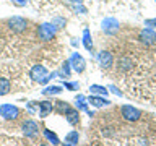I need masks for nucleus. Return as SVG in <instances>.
<instances>
[{
  "instance_id": "nucleus-8",
  "label": "nucleus",
  "mask_w": 156,
  "mask_h": 146,
  "mask_svg": "<svg viewBox=\"0 0 156 146\" xmlns=\"http://www.w3.org/2000/svg\"><path fill=\"white\" fill-rule=\"evenodd\" d=\"M98 62H99L101 68H104V70H109V68L114 65V57H112L111 52L101 50L99 54H98Z\"/></svg>"
},
{
  "instance_id": "nucleus-21",
  "label": "nucleus",
  "mask_w": 156,
  "mask_h": 146,
  "mask_svg": "<svg viewBox=\"0 0 156 146\" xmlns=\"http://www.w3.org/2000/svg\"><path fill=\"white\" fill-rule=\"evenodd\" d=\"M63 86H65L68 91H78V89H80L78 81H65V85H63Z\"/></svg>"
},
{
  "instance_id": "nucleus-12",
  "label": "nucleus",
  "mask_w": 156,
  "mask_h": 146,
  "mask_svg": "<svg viewBox=\"0 0 156 146\" xmlns=\"http://www.w3.org/2000/svg\"><path fill=\"white\" fill-rule=\"evenodd\" d=\"M65 120H67L72 127L78 125V123H80V110L75 109V107H72V109L65 114Z\"/></svg>"
},
{
  "instance_id": "nucleus-1",
  "label": "nucleus",
  "mask_w": 156,
  "mask_h": 146,
  "mask_svg": "<svg viewBox=\"0 0 156 146\" xmlns=\"http://www.w3.org/2000/svg\"><path fill=\"white\" fill-rule=\"evenodd\" d=\"M57 76V71L54 73H49L47 68L44 65H33L31 70H29V78H31L33 81L39 83V85H46V83L51 81V78Z\"/></svg>"
},
{
  "instance_id": "nucleus-27",
  "label": "nucleus",
  "mask_w": 156,
  "mask_h": 146,
  "mask_svg": "<svg viewBox=\"0 0 156 146\" xmlns=\"http://www.w3.org/2000/svg\"><path fill=\"white\" fill-rule=\"evenodd\" d=\"M41 146H51V144H47V143H44V144H41Z\"/></svg>"
},
{
  "instance_id": "nucleus-20",
  "label": "nucleus",
  "mask_w": 156,
  "mask_h": 146,
  "mask_svg": "<svg viewBox=\"0 0 156 146\" xmlns=\"http://www.w3.org/2000/svg\"><path fill=\"white\" fill-rule=\"evenodd\" d=\"M90 104H93L94 107H102V106H107V104H111V102H109V101H106V99H102V97L91 96V97H90Z\"/></svg>"
},
{
  "instance_id": "nucleus-5",
  "label": "nucleus",
  "mask_w": 156,
  "mask_h": 146,
  "mask_svg": "<svg viewBox=\"0 0 156 146\" xmlns=\"http://www.w3.org/2000/svg\"><path fill=\"white\" fill-rule=\"evenodd\" d=\"M120 117H122L125 122H132V123H133V122H138V120H140L141 112L136 109V107H133V106L125 104V106L120 107Z\"/></svg>"
},
{
  "instance_id": "nucleus-2",
  "label": "nucleus",
  "mask_w": 156,
  "mask_h": 146,
  "mask_svg": "<svg viewBox=\"0 0 156 146\" xmlns=\"http://www.w3.org/2000/svg\"><path fill=\"white\" fill-rule=\"evenodd\" d=\"M21 131L29 140H37L39 138V125H37V122H34L31 119L24 120L21 123Z\"/></svg>"
},
{
  "instance_id": "nucleus-23",
  "label": "nucleus",
  "mask_w": 156,
  "mask_h": 146,
  "mask_svg": "<svg viewBox=\"0 0 156 146\" xmlns=\"http://www.w3.org/2000/svg\"><path fill=\"white\" fill-rule=\"evenodd\" d=\"M90 91H93V92H98V94H107L106 88H102V86H98V85H93V86L90 88Z\"/></svg>"
},
{
  "instance_id": "nucleus-26",
  "label": "nucleus",
  "mask_w": 156,
  "mask_h": 146,
  "mask_svg": "<svg viewBox=\"0 0 156 146\" xmlns=\"http://www.w3.org/2000/svg\"><path fill=\"white\" fill-rule=\"evenodd\" d=\"M146 24H148V26L150 24H156V19H146Z\"/></svg>"
},
{
  "instance_id": "nucleus-3",
  "label": "nucleus",
  "mask_w": 156,
  "mask_h": 146,
  "mask_svg": "<svg viewBox=\"0 0 156 146\" xmlns=\"http://www.w3.org/2000/svg\"><path fill=\"white\" fill-rule=\"evenodd\" d=\"M57 34V26L54 23H42L41 26L37 28V36L41 41H52L54 36Z\"/></svg>"
},
{
  "instance_id": "nucleus-24",
  "label": "nucleus",
  "mask_w": 156,
  "mask_h": 146,
  "mask_svg": "<svg viewBox=\"0 0 156 146\" xmlns=\"http://www.w3.org/2000/svg\"><path fill=\"white\" fill-rule=\"evenodd\" d=\"M26 109H28L29 114H36V112H37V102H28Z\"/></svg>"
},
{
  "instance_id": "nucleus-4",
  "label": "nucleus",
  "mask_w": 156,
  "mask_h": 146,
  "mask_svg": "<svg viewBox=\"0 0 156 146\" xmlns=\"http://www.w3.org/2000/svg\"><path fill=\"white\" fill-rule=\"evenodd\" d=\"M20 107L15 104H0V117L3 120H16L20 117Z\"/></svg>"
},
{
  "instance_id": "nucleus-13",
  "label": "nucleus",
  "mask_w": 156,
  "mask_h": 146,
  "mask_svg": "<svg viewBox=\"0 0 156 146\" xmlns=\"http://www.w3.org/2000/svg\"><path fill=\"white\" fill-rule=\"evenodd\" d=\"M78 140H80V135H78L76 130H72L68 131L65 135V138H63V146H76Z\"/></svg>"
},
{
  "instance_id": "nucleus-22",
  "label": "nucleus",
  "mask_w": 156,
  "mask_h": 146,
  "mask_svg": "<svg viewBox=\"0 0 156 146\" xmlns=\"http://www.w3.org/2000/svg\"><path fill=\"white\" fill-rule=\"evenodd\" d=\"M76 109L78 110H88L86 109V101H85V97H83V96H78L76 97Z\"/></svg>"
},
{
  "instance_id": "nucleus-16",
  "label": "nucleus",
  "mask_w": 156,
  "mask_h": 146,
  "mask_svg": "<svg viewBox=\"0 0 156 146\" xmlns=\"http://www.w3.org/2000/svg\"><path fill=\"white\" fill-rule=\"evenodd\" d=\"M42 135H44V138H46L52 146H58V144H60V140H58V136L54 133V131H51L49 128H44V130H42Z\"/></svg>"
},
{
  "instance_id": "nucleus-9",
  "label": "nucleus",
  "mask_w": 156,
  "mask_h": 146,
  "mask_svg": "<svg viewBox=\"0 0 156 146\" xmlns=\"http://www.w3.org/2000/svg\"><path fill=\"white\" fill-rule=\"evenodd\" d=\"M54 112V102L52 101H41L37 102V114L41 119H46V117Z\"/></svg>"
},
{
  "instance_id": "nucleus-6",
  "label": "nucleus",
  "mask_w": 156,
  "mask_h": 146,
  "mask_svg": "<svg viewBox=\"0 0 156 146\" xmlns=\"http://www.w3.org/2000/svg\"><path fill=\"white\" fill-rule=\"evenodd\" d=\"M7 26L13 33H24L28 29V19H24L23 16H12L7 19Z\"/></svg>"
},
{
  "instance_id": "nucleus-7",
  "label": "nucleus",
  "mask_w": 156,
  "mask_h": 146,
  "mask_svg": "<svg viewBox=\"0 0 156 146\" xmlns=\"http://www.w3.org/2000/svg\"><path fill=\"white\" fill-rule=\"evenodd\" d=\"M70 65H72V68L75 70L76 73H83L85 71V68H86V62H85V58H83L78 52H73L72 54V57H70Z\"/></svg>"
},
{
  "instance_id": "nucleus-10",
  "label": "nucleus",
  "mask_w": 156,
  "mask_h": 146,
  "mask_svg": "<svg viewBox=\"0 0 156 146\" xmlns=\"http://www.w3.org/2000/svg\"><path fill=\"white\" fill-rule=\"evenodd\" d=\"M140 42H143L145 46H151V44L156 42V33L153 31V29H143V31L140 33Z\"/></svg>"
},
{
  "instance_id": "nucleus-11",
  "label": "nucleus",
  "mask_w": 156,
  "mask_h": 146,
  "mask_svg": "<svg viewBox=\"0 0 156 146\" xmlns=\"http://www.w3.org/2000/svg\"><path fill=\"white\" fill-rule=\"evenodd\" d=\"M117 29H119V23L115 21L114 18H107L102 21V31L107 34H115Z\"/></svg>"
},
{
  "instance_id": "nucleus-15",
  "label": "nucleus",
  "mask_w": 156,
  "mask_h": 146,
  "mask_svg": "<svg viewBox=\"0 0 156 146\" xmlns=\"http://www.w3.org/2000/svg\"><path fill=\"white\" fill-rule=\"evenodd\" d=\"M132 65H133V62H132L129 57H120L119 60H117V68H119L120 71H130Z\"/></svg>"
},
{
  "instance_id": "nucleus-18",
  "label": "nucleus",
  "mask_w": 156,
  "mask_h": 146,
  "mask_svg": "<svg viewBox=\"0 0 156 146\" xmlns=\"http://www.w3.org/2000/svg\"><path fill=\"white\" fill-rule=\"evenodd\" d=\"M62 92V86H46L42 91V94L46 97H52V96H57Z\"/></svg>"
},
{
  "instance_id": "nucleus-19",
  "label": "nucleus",
  "mask_w": 156,
  "mask_h": 146,
  "mask_svg": "<svg viewBox=\"0 0 156 146\" xmlns=\"http://www.w3.org/2000/svg\"><path fill=\"white\" fill-rule=\"evenodd\" d=\"M83 46L88 52L93 50V41H91V36H90V29H85L83 31Z\"/></svg>"
},
{
  "instance_id": "nucleus-17",
  "label": "nucleus",
  "mask_w": 156,
  "mask_h": 146,
  "mask_svg": "<svg viewBox=\"0 0 156 146\" xmlns=\"http://www.w3.org/2000/svg\"><path fill=\"white\" fill-rule=\"evenodd\" d=\"M12 89V83L8 78H0V96H7Z\"/></svg>"
},
{
  "instance_id": "nucleus-25",
  "label": "nucleus",
  "mask_w": 156,
  "mask_h": 146,
  "mask_svg": "<svg viewBox=\"0 0 156 146\" xmlns=\"http://www.w3.org/2000/svg\"><path fill=\"white\" fill-rule=\"evenodd\" d=\"M12 2L16 5V7H26L28 5V0H12Z\"/></svg>"
},
{
  "instance_id": "nucleus-14",
  "label": "nucleus",
  "mask_w": 156,
  "mask_h": 146,
  "mask_svg": "<svg viewBox=\"0 0 156 146\" xmlns=\"http://www.w3.org/2000/svg\"><path fill=\"white\" fill-rule=\"evenodd\" d=\"M70 109H72V106L68 104V102H65V101L54 102V112H57V114H60V115H65Z\"/></svg>"
}]
</instances>
